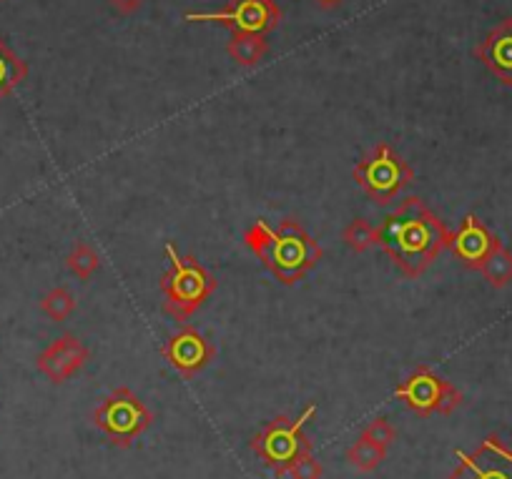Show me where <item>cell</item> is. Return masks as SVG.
I'll use <instances>...</instances> for the list:
<instances>
[{
    "instance_id": "cell-1",
    "label": "cell",
    "mask_w": 512,
    "mask_h": 479,
    "mask_svg": "<svg viewBox=\"0 0 512 479\" xmlns=\"http://www.w3.org/2000/svg\"><path fill=\"white\" fill-rule=\"evenodd\" d=\"M450 239L452 231L420 196L402 201L377 229V246H382L384 254L410 279L425 274L427 266L450 249Z\"/></svg>"
},
{
    "instance_id": "cell-2",
    "label": "cell",
    "mask_w": 512,
    "mask_h": 479,
    "mask_svg": "<svg viewBox=\"0 0 512 479\" xmlns=\"http://www.w3.org/2000/svg\"><path fill=\"white\" fill-rule=\"evenodd\" d=\"M244 244L284 286L302 281L324 259L322 246L294 219H284L279 226L256 219L246 229Z\"/></svg>"
},
{
    "instance_id": "cell-3",
    "label": "cell",
    "mask_w": 512,
    "mask_h": 479,
    "mask_svg": "<svg viewBox=\"0 0 512 479\" xmlns=\"http://www.w3.org/2000/svg\"><path fill=\"white\" fill-rule=\"evenodd\" d=\"M166 259L169 271L161 276L159 284L164 294V311L176 322H186L211 299L216 279L196 256H181L174 244H166Z\"/></svg>"
},
{
    "instance_id": "cell-4",
    "label": "cell",
    "mask_w": 512,
    "mask_h": 479,
    "mask_svg": "<svg viewBox=\"0 0 512 479\" xmlns=\"http://www.w3.org/2000/svg\"><path fill=\"white\" fill-rule=\"evenodd\" d=\"M314 414H317V404H309L299 417L279 414L251 439V452L262 459L277 477H284L297 464L299 457L312 452V439L307 437L304 427Z\"/></svg>"
},
{
    "instance_id": "cell-5",
    "label": "cell",
    "mask_w": 512,
    "mask_h": 479,
    "mask_svg": "<svg viewBox=\"0 0 512 479\" xmlns=\"http://www.w3.org/2000/svg\"><path fill=\"white\" fill-rule=\"evenodd\" d=\"M352 176L374 204L387 206L405 186L412 184L415 171L400 153L392 151L390 143H377L362 161H357Z\"/></svg>"
},
{
    "instance_id": "cell-6",
    "label": "cell",
    "mask_w": 512,
    "mask_h": 479,
    "mask_svg": "<svg viewBox=\"0 0 512 479\" xmlns=\"http://www.w3.org/2000/svg\"><path fill=\"white\" fill-rule=\"evenodd\" d=\"M93 424L113 447L128 449L154 422L151 409L128 387H118L93 412Z\"/></svg>"
},
{
    "instance_id": "cell-7",
    "label": "cell",
    "mask_w": 512,
    "mask_h": 479,
    "mask_svg": "<svg viewBox=\"0 0 512 479\" xmlns=\"http://www.w3.org/2000/svg\"><path fill=\"white\" fill-rule=\"evenodd\" d=\"M395 397L410 407L417 417L427 419L432 414H452L462 404V392L455 384L437 377L430 367H417L400 387L395 389Z\"/></svg>"
},
{
    "instance_id": "cell-8",
    "label": "cell",
    "mask_w": 512,
    "mask_h": 479,
    "mask_svg": "<svg viewBox=\"0 0 512 479\" xmlns=\"http://www.w3.org/2000/svg\"><path fill=\"white\" fill-rule=\"evenodd\" d=\"M186 23H219L231 33H262L279 26L282 8L277 0H231L224 11L216 13H184Z\"/></svg>"
},
{
    "instance_id": "cell-9",
    "label": "cell",
    "mask_w": 512,
    "mask_h": 479,
    "mask_svg": "<svg viewBox=\"0 0 512 479\" xmlns=\"http://www.w3.org/2000/svg\"><path fill=\"white\" fill-rule=\"evenodd\" d=\"M455 457L460 464L447 479H512V452L495 434H490L477 452L467 454L457 449Z\"/></svg>"
},
{
    "instance_id": "cell-10",
    "label": "cell",
    "mask_w": 512,
    "mask_h": 479,
    "mask_svg": "<svg viewBox=\"0 0 512 479\" xmlns=\"http://www.w3.org/2000/svg\"><path fill=\"white\" fill-rule=\"evenodd\" d=\"M88 359H91V349L73 334H63L38 354L36 367L53 384H66L68 379L76 377L86 367Z\"/></svg>"
},
{
    "instance_id": "cell-11",
    "label": "cell",
    "mask_w": 512,
    "mask_h": 479,
    "mask_svg": "<svg viewBox=\"0 0 512 479\" xmlns=\"http://www.w3.org/2000/svg\"><path fill=\"white\" fill-rule=\"evenodd\" d=\"M161 354H164L166 362H169L181 377L191 379L209 367L216 349L214 344H211L204 334L196 332L194 327H184L164 344Z\"/></svg>"
},
{
    "instance_id": "cell-12",
    "label": "cell",
    "mask_w": 512,
    "mask_h": 479,
    "mask_svg": "<svg viewBox=\"0 0 512 479\" xmlns=\"http://www.w3.org/2000/svg\"><path fill=\"white\" fill-rule=\"evenodd\" d=\"M497 244H500V239L475 214H467L462 219L460 229L452 234L450 251L457 256V261H462V266L480 271Z\"/></svg>"
},
{
    "instance_id": "cell-13",
    "label": "cell",
    "mask_w": 512,
    "mask_h": 479,
    "mask_svg": "<svg viewBox=\"0 0 512 479\" xmlns=\"http://www.w3.org/2000/svg\"><path fill=\"white\" fill-rule=\"evenodd\" d=\"M475 56L497 81L512 86V18H505L487 33L485 41L475 48Z\"/></svg>"
},
{
    "instance_id": "cell-14",
    "label": "cell",
    "mask_w": 512,
    "mask_h": 479,
    "mask_svg": "<svg viewBox=\"0 0 512 479\" xmlns=\"http://www.w3.org/2000/svg\"><path fill=\"white\" fill-rule=\"evenodd\" d=\"M226 53L234 63L251 68L264 61V56L269 53V41L262 33H234L231 41L226 43Z\"/></svg>"
},
{
    "instance_id": "cell-15",
    "label": "cell",
    "mask_w": 512,
    "mask_h": 479,
    "mask_svg": "<svg viewBox=\"0 0 512 479\" xmlns=\"http://www.w3.org/2000/svg\"><path fill=\"white\" fill-rule=\"evenodd\" d=\"M28 78V66L0 36V103Z\"/></svg>"
},
{
    "instance_id": "cell-16",
    "label": "cell",
    "mask_w": 512,
    "mask_h": 479,
    "mask_svg": "<svg viewBox=\"0 0 512 479\" xmlns=\"http://www.w3.org/2000/svg\"><path fill=\"white\" fill-rule=\"evenodd\" d=\"M384 459H387V449L379 447L372 439L362 437V434H359L357 442H352V447L347 449L349 467H354L357 472H372V469H377Z\"/></svg>"
},
{
    "instance_id": "cell-17",
    "label": "cell",
    "mask_w": 512,
    "mask_h": 479,
    "mask_svg": "<svg viewBox=\"0 0 512 479\" xmlns=\"http://www.w3.org/2000/svg\"><path fill=\"white\" fill-rule=\"evenodd\" d=\"M480 271L492 289H505L512 281V251H507L500 241V244L495 246V251L487 256Z\"/></svg>"
},
{
    "instance_id": "cell-18",
    "label": "cell",
    "mask_w": 512,
    "mask_h": 479,
    "mask_svg": "<svg viewBox=\"0 0 512 479\" xmlns=\"http://www.w3.org/2000/svg\"><path fill=\"white\" fill-rule=\"evenodd\" d=\"M66 266L73 276H78L81 281H88L101 269V256H98V251L88 241H78L71 249V254H68Z\"/></svg>"
},
{
    "instance_id": "cell-19",
    "label": "cell",
    "mask_w": 512,
    "mask_h": 479,
    "mask_svg": "<svg viewBox=\"0 0 512 479\" xmlns=\"http://www.w3.org/2000/svg\"><path fill=\"white\" fill-rule=\"evenodd\" d=\"M41 311L53 319V322H66L68 316L76 311V299H73L71 289L66 286H56V289L48 291L41 299Z\"/></svg>"
},
{
    "instance_id": "cell-20",
    "label": "cell",
    "mask_w": 512,
    "mask_h": 479,
    "mask_svg": "<svg viewBox=\"0 0 512 479\" xmlns=\"http://www.w3.org/2000/svg\"><path fill=\"white\" fill-rule=\"evenodd\" d=\"M342 241L352 251L362 254V251L372 249V246L377 244V229H374V226L369 224L367 219H354L352 224H349L347 229H344Z\"/></svg>"
},
{
    "instance_id": "cell-21",
    "label": "cell",
    "mask_w": 512,
    "mask_h": 479,
    "mask_svg": "<svg viewBox=\"0 0 512 479\" xmlns=\"http://www.w3.org/2000/svg\"><path fill=\"white\" fill-rule=\"evenodd\" d=\"M362 437L372 439V442H377L379 447L387 449V447H390V444L397 439V429L392 427L390 419L377 417V419H372V422H369L367 427L362 429Z\"/></svg>"
},
{
    "instance_id": "cell-22",
    "label": "cell",
    "mask_w": 512,
    "mask_h": 479,
    "mask_svg": "<svg viewBox=\"0 0 512 479\" xmlns=\"http://www.w3.org/2000/svg\"><path fill=\"white\" fill-rule=\"evenodd\" d=\"M289 474H292V479H322L324 467L322 462L314 457V452H307L304 457L297 459V464L289 469Z\"/></svg>"
},
{
    "instance_id": "cell-23",
    "label": "cell",
    "mask_w": 512,
    "mask_h": 479,
    "mask_svg": "<svg viewBox=\"0 0 512 479\" xmlns=\"http://www.w3.org/2000/svg\"><path fill=\"white\" fill-rule=\"evenodd\" d=\"M108 6L118 16H134L136 11H141L146 6V0H108Z\"/></svg>"
},
{
    "instance_id": "cell-24",
    "label": "cell",
    "mask_w": 512,
    "mask_h": 479,
    "mask_svg": "<svg viewBox=\"0 0 512 479\" xmlns=\"http://www.w3.org/2000/svg\"><path fill=\"white\" fill-rule=\"evenodd\" d=\"M314 3H317L319 8H337L342 0H314Z\"/></svg>"
},
{
    "instance_id": "cell-25",
    "label": "cell",
    "mask_w": 512,
    "mask_h": 479,
    "mask_svg": "<svg viewBox=\"0 0 512 479\" xmlns=\"http://www.w3.org/2000/svg\"><path fill=\"white\" fill-rule=\"evenodd\" d=\"M0 3H3V0H0Z\"/></svg>"
}]
</instances>
